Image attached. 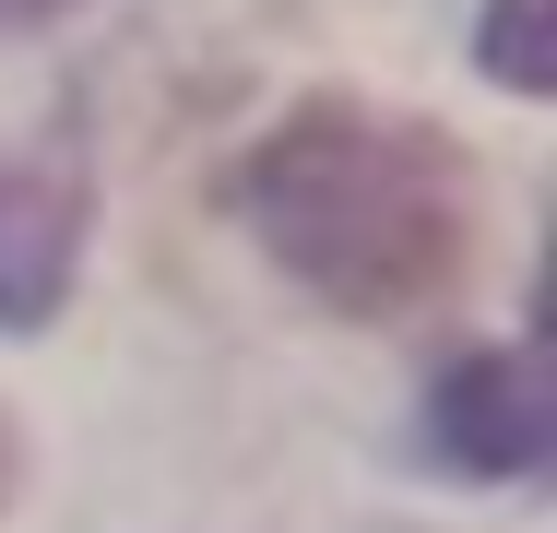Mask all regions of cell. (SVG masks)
Returning a JSON list of instances; mask_svg holds the SVG:
<instances>
[{"label":"cell","instance_id":"obj_1","mask_svg":"<svg viewBox=\"0 0 557 533\" xmlns=\"http://www.w3.org/2000/svg\"><path fill=\"white\" fill-rule=\"evenodd\" d=\"M237 202L273 237V261L333 297L344 320H404L428 309L450 273H462V154L416 119H380V107H297L249 166H237Z\"/></svg>","mask_w":557,"mask_h":533},{"label":"cell","instance_id":"obj_2","mask_svg":"<svg viewBox=\"0 0 557 533\" xmlns=\"http://www.w3.org/2000/svg\"><path fill=\"white\" fill-rule=\"evenodd\" d=\"M428 450L462 462V474H534L557 450V404L546 368L510 344V356H462L440 392H428Z\"/></svg>","mask_w":557,"mask_h":533},{"label":"cell","instance_id":"obj_3","mask_svg":"<svg viewBox=\"0 0 557 533\" xmlns=\"http://www.w3.org/2000/svg\"><path fill=\"white\" fill-rule=\"evenodd\" d=\"M72 225L84 202L36 166H0V332H36L72 285Z\"/></svg>","mask_w":557,"mask_h":533},{"label":"cell","instance_id":"obj_4","mask_svg":"<svg viewBox=\"0 0 557 533\" xmlns=\"http://www.w3.org/2000/svg\"><path fill=\"white\" fill-rule=\"evenodd\" d=\"M486 72L510 96H546L557 84V36H546V0H486Z\"/></svg>","mask_w":557,"mask_h":533},{"label":"cell","instance_id":"obj_5","mask_svg":"<svg viewBox=\"0 0 557 533\" xmlns=\"http://www.w3.org/2000/svg\"><path fill=\"white\" fill-rule=\"evenodd\" d=\"M48 12H84V0H0V36L12 24H48Z\"/></svg>","mask_w":557,"mask_h":533},{"label":"cell","instance_id":"obj_6","mask_svg":"<svg viewBox=\"0 0 557 533\" xmlns=\"http://www.w3.org/2000/svg\"><path fill=\"white\" fill-rule=\"evenodd\" d=\"M0 486H12V426H0Z\"/></svg>","mask_w":557,"mask_h":533}]
</instances>
